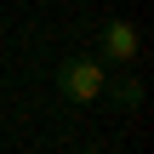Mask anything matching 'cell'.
<instances>
[{"label":"cell","mask_w":154,"mask_h":154,"mask_svg":"<svg viewBox=\"0 0 154 154\" xmlns=\"http://www.w3.org/2000/svg\"><path fill=\"white\" fill-rule=\"evenodd\" d=\"M103 97H114L120 109H143V80H137V74H120V80L103 86Z\"/></svg>","instance_id":"3"},{"label":"cell","mask_w":154,"mask_h":154,"mask_svg":"<svg viewBox=\"0 0 154 154\" xmlns=\"http://www.w3.org/2000/svg\"><path fill=\"white\" fill-rule=\"evenodd\" d=\"M103 86H109V69H103L97 57H63V63H57V91H63L74 109H80V103H97Z\"/></svg>","instance_id":"1"},{"label":"cell","mask_w":154,"mask_h":154,"mask_svg":"<svg viewBox=\"0 0 154 154\" xmlns=\"http://www.w3.org/2000/svg\"><path fill=\"white\" fill-rule=\"evenodd\" d=\"M97 51H103L109 63L131 69V63L143 57V29H137L131 17H109V23H103V34H97Z\"/></svg>","instance_id":"2"}]
</instances>
